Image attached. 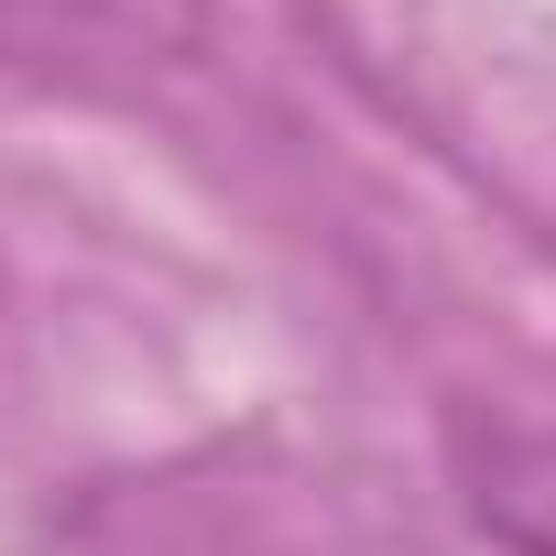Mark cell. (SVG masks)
<instances>
[{"label": "cell", "instance_id": "1", "mask_svg": "<svg viewBox=\"0 0 556 556\" xmlns=\"http://www.w3.org/2000/svg\"><path fill=\"white\" fill-rule=\"evenodd\" d=\"M458 480H469V513L513 556H556V437H534V426L458 437Z\"/></svg>", "mask_w": 556, "mask_h": 556}]
</instances>
